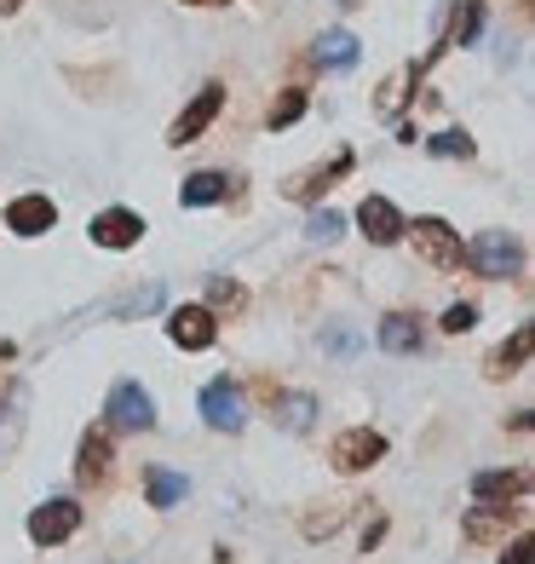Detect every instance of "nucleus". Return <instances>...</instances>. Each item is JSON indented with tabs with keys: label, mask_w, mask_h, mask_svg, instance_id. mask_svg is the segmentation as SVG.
<instances>
[{
	"label": "nucleus",
	"mask_w": 535,
	"mask_h": 564,
	"mask_svg": "<svg viewBox=\"0 0 535 564\" xmlns=\"http://www.w3.org/2000/svg\"><path fill=\"white\" fill-rule=\"evenodd\" d=\"M219 110H225V87H219V82H208V87H201V93L190 98V105H185V116H178V121L167 127V144H196V139L214 127V116H219Z\"/></svg>",
	"instance_id": "6"
},
{
	"label": "nucleus",
	"mask_w": 535,
	"mask_h": 564,
	"mask_svg": "<svg viewBox=\"0 0 535 564\" xmlns=\"http://www.w3.org/2000/svg\"><path fill=\"white\" fill-rule=\"evenodd\" d=\"M201 421H208L214 432H242L248 426L242 392L231 387V380H208V387H201Z\"/></svg>",
	"instance_id": "9"
},
{
	"label": "nucleus",
	"mask_w": 535,
	"mask_h": 564,
	"mask_svg": "<svg viewBox=\"0 0 535 564\" xmlns=\"http://www.w3.org/2000/svg\"><path fill=\"white\" fill-rule=\"evenodd\" d=\"M478 23H483V7H478V0H467V7L455 12V23H449V41L444 46H467L478 35Z\"/></svg>",
	"instance_id": "25"
},
{
	"label": "nucleus",
	"mask_w": 535,
	"mask_h": 564,
	"mask_svg": "<svg viewBox=\"0 0 535 564\" xmlns=\"http://www.w3.org/2000/svg\"><path fill=\"white\" fill-rule=\"evenodd\" d=\"M144 496H150V507H178L185 501V478L178 473H167V467H144Z\"/></svg>",
	"instance_id": "19"
},
{
	"label": "nucleus",
	"mask_w": 535,
	"mask_h": 564,
	"mask_svg": "<svg viewBox=\"0 0 535 564\" xmlns=\"http://www.w3.org/2000/svg\"><path fill=\"white\" fill-rule=\"evenodd\" d=\"M305 237H312V242H340L346 237V219L335 208H317L312 219H305Z\"/></svg>",
	"instance_id": "24"
},
{
	"label": "nucleus",
	"mask_w": 535,
	"mask_h": 564,
	"mask_svg": "<svg viewBox=\"0 0 535 564\" xmlns=\"http://www.w3.org/2000/svg\"><path fill=\"white\" fill-rule=\"evenodd\" d=\"M426 150H432V156H449V162H467L478 144H472V133H461V127H449V133L426 139Z\"/></svg>",
	"instance_id": "23"
},
{
	"label": "nucleus",
	"mask_w": 535,
	"mask_h": 564,
	"mask_svg": "<svg viewBox=\"0 0 535 564\" xmlns=\"http://www.w3.org/2000/svg\"><path fill=\"white\" fill-rule=\"evenodd\" d=\"M403 237H415V253L426 265H438V271L461 265V230H455L449 219H438V214H421L415 225H403Z\"/></svg>",
	"instance_id": "2"
},
{
	"label": "nucleus",
	"mask_w": 535,
	"mask_h": 564,
	"mask_svg": "<svg viewBox=\"0 0 535 564\" xmlns=\"http://www.w3.org/2000/svg\"><path fill=\"white\" fill-rule=\"evenodd\" d=\"M312 58H317L323 69H351V64H357V35H351V30H323L317 46H312Z\"/></svg>",
	"instance_id": "18"
},
{
	"label": "nucleus",
	"mask_w": 535,
	"mask_h": 564,
	"mask_svg": "<svg viewBox=\"0 0 535 564\" xmlns=\"http://www.w3.org/2000/svg\"><path fill=\"white\" fill-rule=\"evenodd\" d=\"M495 564H529V535H513V542L501 547V558Z\"/></svg>",
	"instance_id": "28"
},
{
	"label": "nucleus",
	"mask_w": 535,
	"mask_h": 564,
	"mask_svg": "<svg viewBox=\"0 0 535 564\" xmlns=\"http://www.w3.org/2000/svg\"><path fill=\"white\" fill-rule=\"evenodd\" d=\"M299 116H305V93L294 87V93H283V98H276V105H271V116H265V121H271V127H294Z\"/></svg>",
	"instance_id": "26"
},
{
	"label": "nucleus",
	"mask_w": 535,
	"mask_h": 564,
	"mask_svg": "<svg viewBox=\"0 0 535 564\" xmlns=\"http://www.w3.org/2000/svg\"><path fill=\"white\" fill-rule=\"evenodd\" d=\"M185 7H231V0H185Z\"/></svg>",
	"instance_id": "31"
},
{
	"label": "nucleus",
	"mask_w": 535,
	"mask_h": 564,
	"mask_svg": "<svg viewBox=\"0 0 535 564\" xmlns=\"http://www.w3.org/2000/svg\"><path fill=\"white\" fill-rule=\"evenodd\" d=\"M524 364H529V328H518V335L506 340V346H495V351H490V380H506V375H518Z\"/></svg>",
	"instance_id": "20"
},
{
	"label": "nucleus",
	"mask_w": 535,
	"mask_h": 564,
	"mask_svg": "<svg viewBox=\"0 0 535 564\" xmlns=\"http://www.w3.org/2000/svg\"><path fill=\"white\" fill-rule=\"evenodd\" d=\"M225 196H231V178H225L219 167H201L178 185V202H185V208H214V202H225Z\"/></svg>",
	"instance_id": "15"
},
{
	"label": "nucleus",
	"mask_w": 535,
	"mask_h": 564,
	"mask_svg": "<svg viewBox=\"0 0 535 564\" xmlns=\"http://www.w3.org/2000/svg\"><path fill=\"white\" fill-rule=\"evenodd\" d=\"M87 237L98 242V248H139V237H144V219L133 214V208H105V214H92V225H87Z\"/></svg>",
	"instance_id": "10"
},
{
	"label": "nucleus",
	"mask_w": 535,
	"mask_h": 564,
	"mask_svg": "<svg viewBox=\"0 0 535 564\" xmlns=\"http://www.w3.org/2000/svg\"><path fill=\"white\" fill-rule=\"evenodd\" d=\"M529 496V473H472V501L478 507H506V501H524Z\"/></svg>",
	"instance_id": "13"
},
{
	"label": "nucleus",
	"mask_w": 535,
	"mask_h": 564,
	"mask_svg": "<svg viewBox=\"0 0 535 564\" xmlns=\"http://www.w3.org/2000/svg\"><path fill=\"white\" fill-rule=\"evenodd\" d=\"M12 351H18V346H12V340H0V364H7V357H12Z\"/></svg>",
	"instance_id": "32"
},
{
	"label": "nucleus",
	"mask_w": 535,
	"mask_h": 564,
	"mask_svg": "<svg viewBox=\"0 0 535 564\" xmlns=\"http://www.w3.org/2000/svg\"><path fill=\"white\" fill-rule=\"evenodd\" d=\"M167 340L185 351H208L219 340V317L208 305H178V312H167Z\"/></svg>",
	"instance_id": "7"
},
{
	"label": "nucleus",
	"mask_w": 535,
	"mask_h": 564,
	"mask_svg": "<svg viewBox=\"0 0 535 564\" xmlns=\"http://www.w3.org/2000/svg\"><path fill=\"white\" fill-rule=\"evenodd\" d=\"M328 460H335V473L357 478V473H369V467H380V460H386V438H380V432H369V426H351V432H340V438H335Z\"/></svg>",
	"instance_id": "4"
},
{
	"label": "nucleus",
	"mask_w": 535,
	"mask_h": 564,
	"mask_svg": "<svg viewBox=\"0 0 535 564\" xmlns=\"http://www.w3.org/2000/svg\"><path fill=\"white\" fill-rule=\"evenodd\" d=\"M461 260H467L478 276L501 282V276H518V271H524V242L513 237V230H478V237L461 248Z\"/></svg>",
	"instance_id": "1"
},
{
	"label": "nucleus",
	"mask_w": 535,
	"mask_h": 564,
	"mask_svg": "<svg viewBox=\"0 0 535 564\" xmlns=\"http://www.w3.org/2000/svg\"><path fill=\"white\" fill-rule=\"evenodd\" d=\"M110 467H116V449H110V432L92 426L81 449H75V484L81 490H98V484H110Z\"/></svg>",
	"instance_id": "8"
},
{
	"label": "nucleus",
	"mask_w": 535,
	"mask_h": 564,
	"mask_svg": "<svg viewBox=\"0 0 535 564\" xmlns=\"http://www.w3.org/2000/svg\"><path fill=\"white\" fill-rule=\"evenodd\" d=\"M271 421L283 426V432H312L317 398H312V392H276V398H271Z\"/></svg>",
	"instance_id": "17"
},
{
	"label": "nucleus",
	"mask_w": 535,
	"mask_h": 564,
	"mask_svg": "<svg viewBox=\"0 0 535 564\" xmlns=\"http://www.w3.org/2000/svg\"><path fill=\"white\" fill-rule=\"evenodd\" d=\"M421 323L410 312H392V317H380V351H392V357H415L421 351Z\"/></svg>",
	"instance_id": "16"
},
{
	"label": "nucleus",
	"mask_w": 535,
	"mask_h": 564,
	"mask_svg": "<svg viewBox=\"0 0 535 564\" xmlns=\"http://www.w3.org/2000/svg\"><path fill=\"white\" fill-rule=\"evenodd\" d=\"M75 530H81V501H69V496H53L30 512V542L35 547H58Z\"/></svg>",
	"instance_id": "3"
},
{
	"label": "nucleus",
	"mask_w": 535,
	"mask_h": 564,
	"mask_svg": "<svg viewBox=\"0 0 535 564\" xmlns=\"http://www.w3.org/2000/svg\"><path fill=\"white\" fill-rule=\"evenodd\" d=\"M478 323V305H449V312H444V335H467V328Z\"/></svg>",
	"instance_id": "27"
},
{
	"label": "nucleus",
	"mask_w": 535,
	"mask_h": 564,
	"mask_svg": "<svg viewBox=\"0 0 535 564\" xmlns=\"http://www.w3.org/2000/svg\"><path fill=\"white\" fill-rule=\"evenodd\" d=\"M105 415H110L116 432H150V426H156V403H150V392L139 387V380H116Z\"/></svg>",
	"instance_id": "5"
},
{
	"label": "nucleus",
	"mask_w": 535,
	"mask_h": 564,
	"mask_svg": "<svg viewBox=\"0 0 535 564\" xmlns=\"http://www.w3.org/2000/svg\"><path fill=\"white\" fill-rule=\"evenodd\" d=\"M357 225H363V237H369L374 248H392V242H403V225H410V219H403L386 196H363Z\"/></svg>",
	"instance_id": "12"
},
{
	"label": "nucleus",
	"mask_w": 535,
	"mask_h": 564,
	"mask_svg": "<svg viewBox=\"0 0 535 564\" xmlns=\"http://www.w3.org/2000/svg\"><path fill=\"white\" fill-rule=\"evenodd\" d=\"M346 173H351V150H335V162H328V167H312V173H294V178H288L283 191H288L294 202H317V196H323L328 185H335V178H346Z\"/></svg>",
	"instance_id": "14"
},
{
	"label": "nucleus",
	"mask_w": 535,
	"mask_h": 564,
	"mask_svg": "<svg viewBox=\"0 0 535 564\" xmlns=\"http://www.w3.org/2000/svg\"><path fill=\"white\" fill-rule=\"evenodd\" d=\"M380 535H386V519H374V524L363 530V553H369V547H380Z\"/></svg>",
	"instance_id": "29"
},
{
	"label": "nucleus",
	"mask_w": 535,
	"mask_h": 564,
	"mask_svg": "<svg viewBox=\"0 0 535 564\" xmlns=\"http://www.w3.org/2000/svg\"><path fill=\"white\" fill-rule=\"evenodd\" d=\"M351 507H357V501H328V512H312V519H305L299 530L312 535V542H317V535H335V530L351 519Z\"/></svg>",
	"instance_id": "22"
},
{
	"label": "nucleus",
	"mask_w": 535,
	"mask_h": 564,
	"mask_svg": "<svg viewBox=\"0 0 535 564\" xmlns=\"http://www.w3.org/2000/svg\"><path fill=\"white\" fill-rule=\"evenodd\" d=\"M248 305V289L242 282H231V276H208V312L219 317V312H242Z\"/></svg>",
	"instance_id": "21"
},
{
	"label": "nucleus",
	"mask_w": 535,
	"mask_h": 564,
	"mask_svg": "<svg viewBox=\"0 0 535 564\" xmlns=\"http://www.w3.org/2000/svg\"><path fill=\"white\" fill-rule=\"evenodd\" d=\"M58 225V208H53V196H18V202H7V230L12 237H46V230Z\"/></svg>",
	"instance_id": "11"
},
{
	"label": "nucleus",
	"mask_w": 535,
	"mask_h": 564,
	"mask_svg": "<svg viewBox=\"0 0 535 564\" xmlns=\"http://www.w3.org/2000/svg\"><path fill=\"white\" fill-rule=\"evenodd\" d=\"M18 7H23V0H0V18H12Z\"/></svg>",
	"instance_id": "30"
}]
</instances>
